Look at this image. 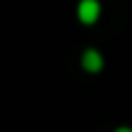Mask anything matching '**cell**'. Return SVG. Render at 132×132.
<instances>
[{"mask_svg":"<svg viewBox=\"0 0 132 132\" xmlns=\"http://www.w3.org/2000/svg\"><path fill=\"white\" fill-rule=\"evenodd\" d=\"M77 14H79L81 23H95L100 16V2L97 0H81L77 7Z\"/></svg>","mask_w":132,"mask_h":132,"instance_id":"obj_1","label":"cell"},{"mask_svg":"<svg viewBox=\"0 0 132 132\" xmlns=\"http://www.w3.org/2000/svg\"><path fill=\"white\" fill-rule=\"evenodd\" d=\"M81 65H84V70L86 72H100L102 70V65H104V58H102V53L97 51V49H86L84 51V56H81Z\"/></svg>","mask_w":132,"mask_h":132,"instance_id":"obj_2","label":"cell"},{"mask_svg":"<svg viewBox=\"0 0 132 132\" xmlns=\"http://www.w3.org/2000/svg\"><path fill=\"white\" fill-rule=\"evenodd\" d=\"M116 132H132V128H118Z\"/></svg>","mask_w":132,"mask_h":132,"instance_id":"obj_3","label":"cell"}]
</instances>
